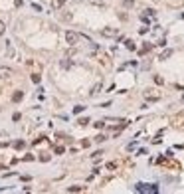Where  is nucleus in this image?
<instances>
[{
	"instance_id": "obj_21",
	"label": "nucleus",
	"mask_w": 184,
	"mask_h": 194,
	"mask_svg": "<svg viewBox=\"0 0 184 194\" xmlns=\"http://www.w3.org/2000/svg\"><path fill=\"white\" fill-rule=\"evenodd\" d=\"M40 161H42V162H46V161H50V155H42V156H40Z\"/></svg>"
},
{
	"instance_id": "obj_23",
	"label": "nucleus",
	"mask_w": 184,
	"mask_h": 194,
	"mask_svg": "<svg viewBox=\"0 0 184 194\" xmlns=\"http://www.w3.org/2000/svg\"><path fill=\"white\" fill-rule=\"evenodd\" d=\"M14 147H16V149H24V141H18V143L14 145Z\"/></svg>"
},
{
	"instance_id": "obj_2",
	"label": "nucleus",
	"mask_w": 184,
	"mask_h": 194,
	"mask_svg": "<svg viewBox=\"0 0 184 194\" xmlns=\"http://www.w3.org/2000/svg\"><path fill=\"white\" fill-rule=\"evenodd\" d=\"M77 40H79V36H77V32H66V42L69 44V46H75L77 44Z\"/></svg>"
},
{
	"instance_id": "obj_3",
	"label": "nucleus",
	"mask_w": 184,
	"mask_h": 194,
	"mask_svg": "<svg viewBox=\"0 0 184 194\" xmlns=\"http://www.w3.org/2000/svg\"><path fill=\"white\" fill-rule=\"evenodd\" d=\"M145 99L146 101H156V99H161V93L155 89H146L145 91Z\"/></svg>"
},
{
	"instance_id": "obj_19",
	"label": "nucleus",
	"mask_w": 184,
	"mask_h": 194,
	"mask_svg": "<svg viewBox=\"0 0 184 194\" xmlns=\"http://www.w3.org/2000/svg\"><path fill=\"white\" fill-rule=\"evenodd\" d=\"M40 79H42V77H40L38 73H34V75H32V81H34V83H40Z\"/></svg>"
},
{
	"instance_id": "obj_22",
	"label": "nucleus",
	"mask_w": 184,
	"mask_h": 194,
	"mask_svg": "<svg viewBox=\"0 0 184 194\" xmlns=\"http://www.w3.org/2000/svg\"><path fill=\"white\" fill-rule=\"evenodd\" d=\"M101 155H103V152H101V151H95V152H93V155H91V156H93V159H99Z\"/></svg>"
},
{
	"instance_id": "obj_20",
	"label": "nucleus",
	"mask_w": 184,
	"mask_h": 194,
	"mask_svg": "<svg viewBox=\"0 0 184 194\" xmlns=\"http://www.w3.org/2000/svg\"><path fill=\"white\" fill-rule=\"evenodd\" d=\"M6 32V26H4V22H2V20H0V36H2V34Z\"/></svg>"
},
{
	"instance_id": "obj_11",
	"label": "nucleus",
	"mask_w": 184,
	"mask_h": 194,
	"mask_svg": "<svg viewBox=\"0 0 184 194\" xmlns=\"http://www.w3.org/2000/svg\"><path fill=\"white\" fill-rule=\"evenodd\" d=\"M22 97H24L22 91H16V93L12 95V101H16V103H18V101H22Z\"/></svg>"
},
{
	"instance_id": "obj_8",
	"label": "nucleus",
	"mask_w": 184,
	"mask_h": 194,
	"mask_svg": "<svg viewBox=\"0 0 184 194\" xmlns=\"http://www.w3.org/2000/svg\"><path fill=\"white\" fill-rule=\"evenodd\" d=\"M6 56L14 57V48H12V42H6Z\"/></svg>"
},
{
	"instance_id": "obj_10",
	"label": "nucleus",
	"mask_w": 184,
	"mask_h": 194,
	"mask_svg": "<svg viewBox=\"0 0 184 194\" xmlns=\"http://www.w3.org/2000/svg\"><path fill=\"white\" fill-rule=\"evenodd\" d=\"M170 56H172V50H164V52H162L161 56H158V60H168Z\"/></svg>"
},
{
	"instance_id": "obj_5",
	"label": "nucleus",
	"mask_w": 184,
	"mask_h": 194,
	"mask_svg": "<svg viewBox=\"0 0 184 194\" xmlns=\"http://www.w3.org/2000/svg\"><path fill=\"white\" fill-rule=\"evenodd\" d=\"M12 75V69H10V67H0V79H8V77Z\"/></svg>"
},
{
	"instance_id": "obj_7",
	"label": "nucleus",
	"mask_w": 184,
	"mask_h": 194,
	"mask_svg": "<svg viewBox=\"0 0 184 194\" xmlns=\"http://www.w3.org/2000/svg\"><path fill=\"white\" fill-rule=\"evenodd\" d=\"M63 4H66V0H52V8H54V10L63 8Z\"/></svg>"
},
{
	"instance_id": "obj_1",
	"label": "nucleus",
	"mask_w": 184,
	"mask_h": 194,
	"mask_svg": "<svg viewBox=\"0 0 184 194\" xmlns=\"http://www.w3.org/2000/svg\"><path fill=\"white\" fill-rule=\"evenodd\" d=\"M135 190H137V192H146V194H156V192H158V186H156V184H145V182H139V184L135 186Z\"/></svg>"
},
{
	"instance_id": "obj_15",
	"label": "nucleus",
	"mask_w": 184,
	"mask_h": 194,
	"mask_svg": "<svg viewBox=\"0 0 184 194\" xmlns=\"http://www.w3.org/2000/svg\"><path fill=\"white\" fill-rule=\"evenodd\" d=\"M123 4L127 6V8H133V4H135V0H123Z\"/></svg>"
},
{
	"instance_id": "obj_16",
	"label": "nucleus",
	"mask_w": 184,
	"mask_h": 194,
	"mask_svg": "<svg viewBox=\"0 0 184 194\" xmlns=\"http://www.w3.org/2000/svg\"><path fill=\"white\" fill-rule=\"evenodd\" d=\"M83 109H85L83 105H77V107H73V113L77 115V113H81V111H83Z\"/></svg>"
},
{
	"instance_id": "obj_13",
	"label": "nucleus",
	"mask_w": 184,
	"mask_h": 194,
	"mask_svg": "<svg viewBox=\"0 0 184 194\" xmlns=\"http://www.w3.org/2000/svg\"><path fill=\"white\" fill-rule=\"evenodd\" d=\"M83 186H67V192H81Z\"/></svg>"
},
{
	"instance_id": "obj_14",
	"label": "nucleus",
	"mask_w": 184,
	"mask_h": 194,
	"mask_svg": "<svg viewBox=\"0 0 184 194\" xmlns=\"http://www.w3.org/2000/svg\"><path fill=\"white\" fill-rule=\"evenodd\" d=\"M77 123H79L81 127H85V125H89V119H87V117H81L79 121H77Z\"/></svg>"
},
{
	"instance_id": "obj_18",
	"label": "nucleus",
	"mask_w": 184,
	"mask_h": 194,
	"mask_svg": "<svg viewBox=\"0 0 184 194\" xmlns=\"http://www.w3.org/2000/svg\"><path fill=\"white\" fill-rule=\"evenodd\" d=\"M93 141H95V143H103V141H105V135H97Z\"/></svg>"
},
{
	"instance_id": "obj_17",
	"label": "nucleus",
	"mask_w": 184,
	"mask_h": 194,
	"mask_svg": "<svg viewBox=\"0 0 184 194\" xmlns=\"http://www.w3.org/2000/svg\"><path fill=\"white\" fill-rule=\"evenodd\" d=\"M155 83H158V85H162V83H164V79H162L161 75H155Z\"/></svg>"
},
{
	"instance_id": "obj_6",
	"label": "nucleus",
	"mask_w": 184,
	"mask_h": 194,
	"mask_svg": "<svg viewBox=\"0 0 184 194\" xmlns=\"http://www.w3.org/2000/svg\"><path fill=\"white\" fill-rule=\"evenodd\" d=\"M101 34H103L105 38H113V36H117V30H115V28H105Z\"/></svg>"
},
{
	"instance_id": "obj_4",
	"label": "nucleus",
	"mask_w": 184,
	"mask_h": 194,
	"mask_svg": "<svg viewBox=\"0 0 184 194\" xmlns=\"http://www.w3.org/2000/svg\"><path fill=\"white\" fill-rule=\"evenodd\" d=\"M60 20L61 22H71V18H73V14H71L69 10H66V8H60Z\"/></svg>"
},
{
	"instance_id": "obj_12",
	"label": "nucleus",
	"mask_w": 184,
	"mask_h": 194,
	"mask_svg": "<svg viewBox=\"0 0 184 194\" xmlns=\"http://www.w3.org/2000/svg\"><path fill=\"white\" fill-rule=\"evenodd\" d=\"M125 46H127V50H131V52H135V50H137V46H135V42H133V40H127V42H125Z\"/></svg>"
},
{
	"instance_id": "obj_9",
	"label": "nucleus",
	"mask_w": 184,
	"mask_h": 194,
	"mask_svg": "<svg viewBox=\"0 0 184 194\" xmlns=\"http://www.w3.org/2000/svg\"><path fill=\"white\" fill-rule=\"evenodd\" d=\"M101 87H103V83H101V81H97V83H95V85L91 87V91H89V93H91V95L99 93V91H101Z\"/></svg>"
}]
</instances>
